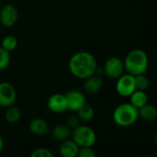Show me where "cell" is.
I'll list each match as a JSON object with an SVG mask.
<instances>
[{"mask_svg": "<svg viewBox=\"0 0 157 157\" xmlns=\"http://www.w3.org/2000/svg\"><path fill=\"white\" fill-rule=\"evenodd\" d=\"M67 67L73 77L78 80H85L95 74L98 64L95 56L92 53L80 51L71 56Z\"/></svg>", "mask_w": 157, "mask_h": 157, "instance_id": "1", "label": "cell"}, {"mask_svg": "<svg viewBox=\"0 0 157 157\" xmlns=\"http://www.w3.org/2000/svg\"><path fill=\"white\" fill-rule=\"evenodd\" d=\"M123 63L125 71L135 77L137 75L145 74L149 66V58L145 51L133 49L127 54Z\"/></svg>", "mask_w": 157, "mask_h": 157, "instance_id": "2", "label": "cell"}, {"mask_svg": "<svg viewBox=\"0 0 157 157\" xmlns=\"http://www.w3.org/2000/svg\"><path fill=\"white\" fill-rule=\"evenodd\" d=\"M139 117V110L130 103L118 105L113 112L114 122L122 128H128L134 125Z\"/></svg>", "mask_w": 157, "mask_h": 157, "instance_id": "3", "label": "cell"}, {"mask_svg": "<svg viewBox=\"0 0 157 157\" xmlns=\"http://www.w3.org/2000/svg\"><path fill=\"white\" fill-rule=\"evenodd\" d=\"M77 145L82 147H93L96 142V133L93 128L88 125H78L75 128L72 129L71 138Z\"/></svg>", "mask_w": 157, "mask_h": 157, "instance_id": "4", "label": "cell"}, {"mask_svg": "<svg viewBox=\"0 0 157 157\" xmlns=\"http://www.w3.org/2000/svg\"><path fill=\"white\" fill-rule=\"evenodd\" d=\"M116 91L122 97H129L136 91L134 76L126 73L117 78Z\"/></svg>", "mask_w": 157, "mask_h": 157, "instance_id": "5", "label": "cell"}, {"mask_svg": "<svg viewBox=\"0 0 157 157\" xmlns=\"http://www.w3.org/2000/svg\"><path fill=\"white\" fill-rule=\"evenodd\" d=\"M103 68H104L105 75L107 78H114V80L118 78L121 75L124 74V71H125L123 60L117 56L109 57L105 61Z\"/></svg>", "mask_w": 157, "mask_h": 157, "instance_id": "6", "label": "cell"}, {"mask_svg": "<svg viewBox=\"0 0 157 157\" xmlns=\"http://www.w3.org/2000/svg\"><path fill=\"white\" fill-rule=\"evenodd\" d=\"M17 100V91L13 84L9 82H0V106L7 108L15 104Z\"/></svg>", "mask_w": 157, "mask_h": 157, "instance_id": "7", "label": "cell"}, {"mask_svg": "<svg viewBox=\"0 0 157 157\" xmlns=\"http://www.w3.org/2000/svg\"><path fill=\"white\" fill-rule=\"evenodd\" d=\"M19 19V11L16 6L7 4L0 10V23L6 28L13 27Z\"/></svg>", "mask_w": 157, "mask_h": 157, "instance_id": "8", "label": "cell"}, {"mask_svg": "<svg viewBox=\"0 0 157 157\" xmlns=\"http://www.w3.org/2000/svg\"><path fill=\"white\" fill-rule=\"evenodd\" d=\"M65 96L67 104V110L71 112H77L86 104L85 95L82 94V92L78 90H70L67 94H65Z\"/></svg>", "mask_w": 157, "mask_h": 157, "instance_id": "9", "label": "cell"}, {"mask_svg": "<svg viewBox=\"0 0 157 157\" xmlns=\"http://www.w3.org/2000/svg\"><path fill=\"white\" fill-rule=\"evenodd\" d=\"M47 108L55 114H62L67 111L66 96L63 94H54L47 99Z\"/></svg>", "mask_w": 157, "mask_h": 157, "instance_id": "10", "label": "cell"}, {"mask_svg": "<svg viewBox=\"0 0 157 157\" xmlns=\"http://www.w3.org/2000/svg\"><path fill=\"white\" fill-rule=\"evenodd\" d=\"M104 86V80L101 76L93 75L84 80L83 88L84 91L89 94H98Z\"/></svg>", "mask_w": 157, "mask_h": 157, "instance_id": "11", "label": "cell"}, {"mask_svg": "<svg viewBox=\"0 0 157 157\" xmlns=\"http://www.w3.org/2000/svg\"><path fill=\"white\" fill-rule=\"evenodd\" d=\"M29 129L33 135L42 137L46 135L50 131V127L46 120L40 117H36L30 122Z\"/></svg>", "mask_w": 157, "mask_h": 157, "instance_id": "12", "label": "cell"}, {"mask_svg": "<svg viewBox=\"0 0 157 157\" xmlns=\"http://www.w3.org/2000/svg\"><path fill=\"white\" fill-rule=\"evenodd\" d=\"M71 132L72 129L67 124H58L52 128L51 135L55 140L62 142L71 138Z\"/></svg>", "mask_w": 157, "mask_h": 157, "instance_id": "13", "label": "cell"}, {"mask_svg": "<svg viewBox=\"0 0 157 157\" xmlns=\"http://www.w3.org/2000/svg\"><path fill=\"white\" fill-rule=\"evenodd\" d=\"M78 150L80 147L71 139L62 141L59 146V153L61 157H77Z\"/></svg>", "mask_w": 157, "mask_h": 157, "instance_id": "14", "label": "cell"}, {"mask_svg": "<svg viewBox=\"0 0 157 157\" xmlns=\"http://www.w3.org/2000/svg\"><path fill=\"white\" fill-rule=\"evenodd\" d=\"M139 110V117L145 121H152L157 117V107L153 105L146 104Z\"/></svg>", "mask_w": 157, "mask_h": 157, "instance_id": "15", "label": "cell"}, {"mask_svg": "<svg viewBox=\"0 0 157 157\" xmlns=\"http://www.w3.org/2000/svg\"><path fill=\"white\" fill-rule=\"evenodd\" d=\"M129 103L135 106L137 109L140 108L141 106L145 105L148 103V95L145 91L136 90L130 96H129Z\"/></svg>", "mask_w": 157, "mask_h": 157, "instance_id": "16", "label": "cell"}, {"mask_svg": "<svg viewBox=\"0 0 157 157\" xmlns=\"http://www.w3.org/2000/svg\"><path fill=\"white\" fill-rule=\"evenodd\" d=\"M77 116L82 122H90L94 117V110L90 105L86 103L77 111Z\"/></svg>", "mask_w": 157, "mask_h": 157, "instance_id": "17", "label": "cell"}, {"mask_svg": "<svg viewBox=\"0 0 157 157\" xmlns=\"http://www.w3.org/2000/svg\"><path fill=\"white\" fill-rule=\"evenodd\" d=\"M21 117V111L20 110V108H18L14 105L7 107L5 112V119L9 123L15 124L20 121Z\"/></svg>", "mask_w": 157, "mask_h": 157, "instance_id": "18", "label": "cell"}, {"mask_svg": "<svg viewBox=\"0 0 157 157\" xmlns=\"http://www.w3.org/2000/svg\"><path fill=\"white\" fill-rule=\"evenodd\" d=\"M17 46H18V39L14 35L9 34L5 36L1 41V47L10 53L14 51L17 48Z\"/></svg>", "mask_w": 157, "mask_h": 157, "instance_id": "19", "label": "cell"}, {"mask_svg": "<svg viewBox=\"0 0 157 157\" xmlns=\"http://www.w3.org/2000/svg\"><path fill=\"white\" fill-rule=\"evenodd\" d=\"M134 78H135V86H136V90L146 91V90L149 88V85H150L149 78H148L144 74L137 75V76L134 77Z\"/></svg>", "mask_w": 157, "mask_h": 157, "instance_id": "20", "label": "cell"}, {"mask_svg": "<svg viewBox=\"0 0 157 157\" xmlns=\"http://www.w3.org/2000/svg\"><path fill=\"white\" fill-rule=\"evenodd\" d=\"M10 53L0 46V71L5 70L10 64Z\"/></svg>", "mask_w": 157, "mask_h": 157, "instance_id": "21", "label": "cell"}, {"mask_svg": "<svg viewBox=\"0 0 157 157\" xmlns=\"http://www.w3.org/2000/svg\"><path fill=\"white\" fill-rule=\"evenodd\" d=\"M30 157H55L53 152L46 148H37L31 153Z\"/></svg>", "mask_w": 157, "mask_h": 157, "instance_id": "22", "label": "cell"}, {"mask_svg": "<svg viewBox=\"0 0 157 157\" xmlns=\"http://www.w3.org/2000/svg\"><path fill=\"white\" fill-rule=\"evenodd\" d=\"M77 157H96V153L92 147L80 148Z\"/></svg>", "mask_w": 157, "mask_h": 157, "instance_id": "23", "label": "cell"}, {"mask_svg": "<svg viewBox=\"0 0 157 157\" xmlns=\"http://www.w3.org/2000/svg\"><path fill=\"white\" fill-rule=\"evenodd\" d=\"M66 124H67L71 129H73V128H75L76 127H78V125L81 124V120H80V118H78V117L77 115L71 114V115H69V116L67 117V119H66Z\"/></svg>", "mask_w": 157, "mask_h": 157, "instance_id": "24", "label": "cell"}, {"mask_svg": "<svg viewBox=\"0 0 157 157\" xmlns=\"http://www.w3.org/2000/svg\"><path fill=\"white\" fill-rule=\"evenodd\" d=\"M3 149H4V140H3L2 136L0 135V153L2 152Z\"/></svg>", "mask_w": 157, "mask_h": 157, "instance_id": "25", "label": "cell"}, {"mask_svg": "<svg viewBox=\"0 0 157 157\" xmlns=\"http://www.w3.org/2000/svg\"><path fill=\"white\" fill-rule=\"evenodd\" d=\"M153 140H154V142L157 144V132L154 134V137H153Z\"/></svg>", "mask_w": 157, "mask_h": 157, "instance_id": "26", "label": "cell"}, {"mask_svg": "<svg viewBox=\"0 0 157 157\" xmlns=\"http://www.w3.org/2000/svg\"><path fill=\"white\" fill-rule=\"evenodd\" d=\"M140 157H151V156H149V155H142V156H140Z\"/></svg>", "mask_w": 157, "mask_h": 157, "instance_id": "27", "label": "cell"}, {"mask_svg": "<svg viewBox=\"0 0 157 157\" xmlns=\"http://www.w3.org/2000/svg\"><path fill=\"white\" fill-rule=\"evenodd\" d=\"M1 3H2V0H0V6H1Z\"/></svg>", "mask_w": 157, "mask_h": 157, "instance_id": "28", "label": "cell"}, {"mask_svg": "<svg viewBox=\"0 0 157 157\" xmlns=\"http://www.w3.org/2000/svg\"><path fill=\"white\" fill-rule=\"evenodd\" d=\"M156 156H157V152H156Z\"/></svg>", "mask_w": 157, "mask_h": 157, "instance_id": "29", "label": "cell"}, {"mask_svg": "<svg viewBox=\"0 0 157 157\" xmlns=\"http://www.w3.org/2000/svg\"><path fill=\"white\" fill-rule=\"evenodd\" d=\"M0 157H2V156H0Z\"/></svg>", "mask_w": 157, "mask_h": 157, "instance_id": "30", "label": "cell"}]
</instances>
